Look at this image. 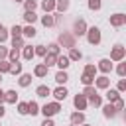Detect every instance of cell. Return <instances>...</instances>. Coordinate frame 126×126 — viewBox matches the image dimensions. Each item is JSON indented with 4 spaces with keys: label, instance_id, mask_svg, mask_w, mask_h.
I'll use <instances>...</instances> for the list:
<instances>
[{
    "label": "cell",
    "instance_id": "cell-1",
    "mask_svg": "<svg viewBox=\"0 0 126 126\" xmlns=\"http://www.w3.org/2000/svg\"><path fill=\"white\" fill-rule=\"evenodd\" d=\"M59 110H61V106H59V102L55 100V102H49V104H43L39 112H43V116H45V118H51V116H55V114H57Z\"/></svg>",
    "mask_w": 126,
    "mask_h": 126
},
{
    "label": "cell",
    "instance_id": "cell-2",
    "mask_svg": "<svg viewBox=\"0 0 126 126\" xmlns=\"http://www.w3.org/2000/svg\"><path fill=\"white\" fill-rule=\"evenodd\" d=\"M85 35H87V39H89L91 45H98L100 43V30L98 28H94V26L93 28H87V33Z\"/></svg>",
    "mask_w": 126,
    "mask_h": 126
},
{
    "label": "cell",
    "instance_id": "cell-3",
    "mask_svg": "<svg viewBox=\"0 0 126 126\" xmlns=\"http://www.w3.org/2000/svg\"><path fill=\"white\" fill-rule=\"evenodd\" d=\"M124 55H126V47L116 45V47L110 51V61H122V59H124Z\"/></svg>",
    "mask_w": 126,
    "mask_h": 126
},
{
    "label": "cell",
    "instance_id": "cell-4",
    "mask_svg": "<svg viewBox=\"0 0 126 126\" xmlns=\"http://www.w3.org/2000/svg\"><path fill=\"white\" fill-rule=\"evenodd\" d=\"M126 24V16L124 14H112L110 16V26L112 28H122Z\"/></svg>",
    "mask_w": 126,
    "mask_h": 126
},
{
    "label": "cell",
    "instance_id": "cell-5",
    "mask_svg": "<svg viewBox=\"0 0 126 126\" xmlns=\"http://www.w3.org/2000/svg\"><path fill=\"white\" fill-rule=\"evenodd\" d=\"M110 87V79L106 75H100L94 79V89H108Z\"/></svg>",
    "mask_w": 126,
    "mask_h": 126
},
{
    "label": "cell",
    "instance_id": "cell-6",
    "mask_svg": "<svg viewBox=\"0 0 126 126\" xmlns=\"http://www.w3.org/2000/svg\"><path fill=\"white\" fill-rule=\"evenodd\" d=\"M73 104H75L77 110H85V108H87V96H85V94H75Z\"/></svg>",
    "mask_w": 126,
    "mask_h": 126
},
{
    "label": "cell",
    "instance_id": "cell-7",
    "mask_svg": "<svg viewBox=\"0 0 126 126\" xmlns=\"http://www.w3.org/2000/svg\"><path fill=\"white\" fill-rule=\"evenodd\" d=\"M75 35H85L87 33V24H85V20L83 18H79L77 22H75V32H73Z\"/></svg>",
    "mask_w": 126,
    "mask_h": 126
},
{
    "label": "cell",
    "instance_id": "cell-8",
    "mask_svg": "<svg viewBox=\"0 0 126 126\" xmlns=\"http://www.w3.org/2000/svg\"><path fill=\"white\" fill-rule=\"evenodd\" d=\"M59 41H61L65 47H69V49L75 47V37H73L71 33H61V35H59Z\"/></svg>",
    "mask_w": 126,
    "mask_h": 126
},
{
    "label": "cell",
    "instance_id": "cell-9",
    "mask_svg": "<svg viewBox=\"0 0 126 126\" xmlns=\"http://www.w3.org/2000/svg\"><path fill=\"white\" fill-rule=\"evenodd\" d=\"M55 65L59 67V71H65V69L71 65V61H69V57H67V55H57V61H55Z\"/></svg>",
    "mask_w": 126,
    "mask_h": 126
},
{
    "label": "cell",
    "instance_id": "cell-10",
    "mask_svg": "<svg viewBox=\"0 0 126 126\" xmlns=\"http://www.w3.org/2000/svg\"><path fill=\"white\" fill-rule=\"evenodd\" d=\"M96 69H98V71H102L104 75H106V73H110V71H112V63H110V59H100V61H98V65H96Z\"/></svg>",
    "mask_w": 126,
    "mask_h": 126
},
{
    "label": "cell",
    "instance_id": "cell-11",
    "mask_svg": "<svg viewBox=\"0 0 126 126\" xmlns=\"http://www.w3.org/2000/svg\"><path fill=\"white\" fill-rule=\"evenodd\" d=\"M71 124H73V126H81V124H85V114L79 112V110L73 112V114H71Z\"/></svg>",
    "mask_w": 126,
    "mask_h": 126
},
{
    "label": "cell",
    "instance_id": "cell-12",
    "mask_svg": "<svg viewBox=\"0 0 126 126\" xmlns=\"http://www.w3.org/2000/svg\"><path fill=\"white\" fill-rule=\"evenodd\" d=\"M69 93H67V89L65 87H57L55 91H53V96H55V100L59 102V100H65V96H67Z\"/></svg>",
    "mask_w": 126,
    "mask_h": 126
},
{
    "label": "cell",
    "instance_id": "cell-13",
    "mask_svg": "<svg viewBox=\"0 0 126 126\" xmlns=\"http://www.w3.org/2000/svg\"><path fill=\"white\" fill-rule=\"evenodd\" d=\"M16 100H18V93L12 89V91H6L4 93V102H10V104H16Z\"/></svg>",
    "mask_w": 126,
    "mask_h": 126
},
{
    "label": "cell",
    "instance_id": "cell-14",
    "mask_svg": "<svg viewBox=\"0 0 126 126\" xmlns=\"http://www.w3.org/2000/svg\"><path fill=\"white\" fill-rule=\"evenodd\" d=\"M102 114H104V118H114V116H116V110H114L112 102H108V104L102 106Z\"/></svg>",
    "mask_w": 126,
    "mask_h": 126
},
{
    "label": "cell",
    "instance_id": "cell-15",
    "mask_svg": "<svg viewBox=\"0 0 126 126\" xmlns=\"http://www.w3.org/2000/svg\"><path fill=\"white\" fill-rule=\"evenodd\" d=\"M55 61H57V55H55V53H49V51H47V53H45V57H43V65H45V67L49 69L51 65H55Z\"/></svg>",
    "mask_w": 126,
    "mask_h": 126
},
{
    "label": "cell",
    "instance_id": "cell-16",
    "mask_svg": "<svg viewBox=\"0 0 126 126\" xmlns=\"http://www.w3.org/2000/svg\"><path fill=\"white\" fill-rule=\"evenodd\" d=\"M47 67L43 65V63H39V65H35V69H33V75L35 77H47Z\"/></svg>",
    "mask_w": 126,
    "mask_h": 126
},
{
    "label": "cell",
    "instance_id": "cell-17",
    "mask_svg": "<svg viewBox=\"0 0 126 126\" xmlns=\"http://www.w3.org/2000/svg\"><path fill=\"white\" fill-rule=\"evenodd\" d=\"M35 94H37V96H41V98H45L47 94H51V89H49L47 85H39V87L35 89Z\"/></svg>",
    "mask_w": 126,
    "mask_h": 126
},
{
    "label": "cell",
    "instance_id": "cell-18",
    "mask_svg": "<svg viewBox=\"0 0 126 126\" xmlns=\"http://www.w3.org/2000/svg\"><path fill=\"white\" fill-rule=\"evenodd\" d=\"M55 10L61 14V12H67L69 10V0H55Z\"/></svg>",
    "mask_w": 126,
    "mask_h": 126
},
{
    "label": "cell",
    "instance_id": "cell-19",
    "mask_svg": "<svg viewBox=\"0 0 126 126\" xmlns=\"http://www.w3.org/2000/svg\"><path fill=\"white\" fill-rule=\"evenodd\" d=\"M41 24H43L45 28H51V26H55V16H51V14H45V16H41Z\"/></svg>",
    "mask_w": 126,
    "mask_h": 126
},
{
    "label": "cell",
    "instance_id": "cell-20",
    "mask_svg": "<svg viewBox=\"0 0 126 126\" xmlns=\"http://www.w3.org/2000/svg\"><path fill=\"white\" fill-rule=\"evenodd\" d=\"M67 57H69V61H79V59L83 57V53H81V51H79L77 47H71V49H69V55H67Z\"/></svg>",
    "mask_w": 126,
    "mask_h": 126
},
{
    "label": "cell",
    "instance_id": "cell-21",
    "mask_svg": "<svg viewBox=\"0 0 126 126\" xmlns=\"http://www.w3.org/2000/svg\"><path fill=\"white\" fill-rule=\"evenodd\" d=\"M87 104H91V106H102V98H100V94H93V96H89V98H87Z\"/></svg>",
    "mask_w": 126,
    "mask_h": 126
},
{
    "label": "cell",
    "instance_id": "cell-22",
    "mask_svg": "<svg viewBox=\"0 0 126 126\" xmlns=\"http://www.w3.org/2000/svg\"><path fill=\"white\" fill-rule=\"evenodd\" d=\"M24 20H26L28 26H33V24L37 22V16H35V12H26V14H24Z\"/></svg>",
    "mask_w": 126,
    "mask_h": 126
},
{
    "label": "cell",
    "instance_id": "cell-23",
    "mask_svg": "<svg viewBox=\"0 0 126 126\" xmlns=\"http://www.w3.org/2000/svg\"><path fill=\"white\" fill-rule=\"evenodd\" d=\"M22 37H35V28H33V26L22 28Z\"/></svg>",
    "mask_w": 126,
    "mask_h": 126
},
{
    "label": "cell",
    "instance_id": "cell-24",
    "mask_svg": "<svg viewBox=\"0 0 126 126\" xmlns=\"http://www.w3.org/2000/svg\"><path fill=\"white\" fill-rule=\"evenodd\" d=\"M22 57H24L26 61H30V59H33V47H32V45H24V51H22Z\"/></svg>",
    "mask_w": 126,
    "mask_h": 126
},
{
    "label": "cell",
    "instance_id": "cell-25",
    "mask_svg": "<svg viewBox=\"0 0 126 126\" xmlns=\"http://www.w3.org/2000/svg\"><path fill=\"white\" fill-rule=\"evenodd\" d=\"M18 83H20V87H28V85L32 83V75H30V73H22L20 79H18Z\"/></svg>",
    "mask_w": 126,
    "mask_h": 126
},
{
    "label": "cell",
    "instance_id": "cell-26",
    "mask_svg": "<svg viewBox=\"0 0 126 126\" xmlns=\"http://www.w3.org/2000/svg\"><path fill=\"white\" fill-rule=\"evenodd\" d=\"M41 8L45 10V14L53 12V10H55V0H43V2H41Z\"/></svg>",
    "mask_w": 126,
    "mask_h": 126
},
{
    "label": "cell",
    "instance_id": "cell-27",
    "mask_svg": "<svg viewBox=\"0 0 126 126\" xmlns=\"http://www.w3.org/2000/svg\"><path fill=\"white\" fill-rule=\"evenodd\" d=\"M10 63H16L18 59H20V49H10L8 51V57H6Z\"/></svg>",
    "mask_w": 126,
    "mask_h": 126
},
{
    "label": "cell",
    "instance_id": "cell-28",
    "mask_svg": "<svg viewBox=\"0 0 126 126\" xmlns=\"http://www.w3.org/2000/svg\"><path fill=\"white\" fill-rule=\"evenodd\" d=\"M106 98H108V102H114L116 98H120V93L116 89H108L106 91Z\"/></svg>",
    "mask_w": 126,
    "mask_h": 126
},
{
    "label": "cell",
    "instance_id": "cell-29",
    "mask_svg": "<svg viewBox=\"0 0 126 126\" xmlns=\"http://www.w3.org/2000/svg\"><path fill=\"white\" fill-rule=\"evenodd\" d=\"M37 112H39V104H37L35 100H30V102H28V114L33 116V114H37Z\"/></svg>",
    "mask_w": 126,
    "mask_h": 126
},
{
    "label": "cell",
    "instance_id": "cell-30",
    "mask_svg": "<svg viewBox=\"0 0 126 126\" xmlns=\"http://www.w3.org/2000/svg\"><path fill=\"white\" fill-rule=\"evenodd\" d=\"M55 81H57L59 85H63V83H67V81H69V77H67V73H65V71H57V73H55Z\"/></svg>",
    "mask_w": 126,
    "mask_h": 126
},
{
    "label": "cell",
    "instance_id": "cell-31",
    "mask_svg": "<svg viewBox=\"0 0 126 126\" xmlns=\"http://www.w3.org/2000/svg\"><path fill=\"white\" fill-rule=\"evenodd\" d=\"M83 73L89 75V77H94V75H96V65H93V63L85 65V71H83Z\"/></svg>",
    "mask_w": 126,
    "mask_h": 126
},
{
    "label": "cell",
    "instance_id": "cell-32",
    "mask_svg": "<svg viewBox=\"0 0 126 126\" xmlns=\"http://www.w3.org/2000/svg\"><path fill=\"white\" fill-rule=\"evenodd\" d=\"M10 67H12V63H10L8 59H2V61H0V75H2V73H10Z\"/></svg>",
    "mask_w": 126,
    "mask_h": 126
},
{
    "label": "cell",
    "instance_id": "cell-33",
    "mask_svg": "<svg viewBox=\"0 0 126 126\" xmlns=\"http://www.w3.org/2000/svg\"><path fill=\"white\" fill-rule=\"evenodd\" d=\"M24 47V37H12V49H22Z\"/></svg>",
    "mask_w": 126,
    "mask_h": 126
},
{
    "label": "cell",
    "instance_id": "cell-34",
    "mask_svg": "<svg viewBox=\"0 0 126 126\" xmlns=\"http://www.w3.org/2000/svg\"><path fill=\"white\" fill-rule=\"evenodd\" d=\"M45 53H47V47H45V45H35V47H33V55L45 57Z\"/></svg>",
    "mask_w": 126,
    "mask_h": 126
},
{
    "label": "cell",
    "instance_id": "cell-35",
    "mask_svg": "<svg viewBox=\"0 0 126 126\" xmlns=\"http://www.w3.org/2000/svg\"><path fill=\"white\" fill-rule=\"evenodd\" d=\"M35 6H37L35 0H24V8H26V12H33Z\"/></svg>",
    "mask_w": 126,
    "mask_h": 126
},
{
    "label": "cell",
    "instance_id": "cell-36",
    "mask_svg": "<svg viewBox=\"0 0 126 126\" xmlns=\"http://www.w3.org/2000/svg\"><path fill=\"white\" fill-rule=\"evenodd\" d=\"M10 73L12 75H22V63H12V67H10Z\"/></svg>",
    "mask_w": 126,
    "mask_h": 126
},
{
    "label": "cell",
    "instance_id": "cell-37",
    "mask_svg": "<svg viewBox=\"0 0 126 126\" xmlns=\"http://www.w3.org/2000/svg\"><path fill=\"white\" fill-rule=\"evenodd\" d=\"M81 94H85V96L89 98V96H93V94H96V89H94L93 85H89V87H85V89H83V93H81Z\"/></svg>",
    "mask_w": 126,
    "mask_h": 126
},
{
    "label": "cell",
    "instance_id": "cell-38",
    "mask_svg": "<svg viewBox=\"0 0 126 126\" xmlns=\"http://www.w3.org/2000/svg\"><path fill=\"white\" fill-rule=\"evenodd\" d=\"M10 33H12V37H22V28L14 24V26L10 28Z\"/></svg>",
    "mask_w": 126,
    "mask_h": 126
},
{
    "label": "cell",
    "instance_id": "cell-39",
    "mask_svg": "<svg viewBox=\"0 0 126 126\" xmlns=\"http://www.w3.org/2000/svg\"><path fill=\"white\" fill-rule=\"evenodd\" d=\"M81 83H83L85 87H89V85H93V83H94V77H89V75H85V73H83V75H81Z\"/></svg>",
    "mask_w": 126,
    "mask_h": 126
},
{
    "label": "cell",
    "instance_id": "cell-40",
    "mask_svg": "<svg viewBox=\"0 0 126 126\" xmlns=\"http://www.w3.org/2000/svg\"><path fill=\"white\" fill-rule=\"evenodd\" d=\"M112 106H114V110L118 112V110H122V108H124V100H122V98H116V100L112 102Z\"/></svg>",
    "mask_w": 126,
    "mask_h": 126
},
{
    "label": "cell",
    "instance_id": "cell-41",
    "mask_svg": "<svg viewBox=\"0 0 126 126\" xmlns=\"http://www.w3.org/2000/svg\"><path fill=\"white\" fill-rule=\"evenodd\" d=\"M116 73H118V75L124 79V75H126V63H120V65L116 67Z\"/></svg>",
    "mask_w": 126,
    "mask_h": 126
},
{
    "label": "cell",
    "instance_id": "cell-42",
    "mask_svg": "<svg viewBox=\"0 0 126 126\" xmlns=\"http://www.w3.org/2000/svg\"><path fill=\"white\" fill-rule=\"evenodd\" d=\"M18 112L20 114H28V102H18Z\"/></svg>",
    "mask_w": 126,
    "mask_h": 126
},
{
    "label": "cell",
    "instance_id": "cell-43",
    "mask_svg": "<svg viewBox=\"0 0 126 126\" xmlns=\"http://www.w3.org/2000/svg\"><path fill=\"white\" fill-rule=\"evenodd\" d=\"M6 39H8V30L2 26V28H0V43H4Z\"/></svg>",
    "mask_w": 126,
    "mask_h": 126
},
{
    "label": "cell",
    "instance_id": "cell-44",
    "mask_svg": "<svg viewBox=\"0 0 126 126\" xmlns=\"http://www.w3.org/2000/svg\"><path fill=\"white\" fill-rule=\"evenodd\" d=\"M89 8L91 10H100V0H89Z\"/></svg>",
    "mask_w": 126,
    "mask_h": 126
},
{
    "label": "cell",
    "instance_id": "cell-45",
    "mask_svg": "<svg viewBox=\"0 0 126 126\" xmlns=\"http://www.w3.org/2000/svg\"><path fill=\"white\" fill-rule=\"evenodd\" d=\"M47 51H49V53H55V55H61V53H59V43H51Z\"/></svg>",
    "mask_w": 126,
    "mask_h": 126
},
{
    "label": "cell",
    "instance_id": "cell-46",
    "mask_svg": "<svg viewBox=\"0 0 126 126\" xmlns=\"http://www.w3.org/2000/svg\"><path fill=\"white\" fill-rule=\"evenodd\" d=\"M8 51H10V49H8V47H4V45H2V43H0V61H2V59H6V57H8Z\"/></svg>",
    "mask_w": 126,
    "mask_h": 126
},
{
    "label": "cell",
    "instance_id": "cell-47",
    "mask_svg": "<svg viewBox=\"0 0 126 126\" xmlns=\"http://www.w3.org/2000/svg\"><path fill=\"white\" fill-rule=\"evenodd\" d=\"M116 91H118V93H124V91H126V81H124V79L118 81V89H116Z\"/></svg>",
    "mask_w": 126,
    "mask_h": 126
},
{
    "label": "cell",
    "instance_id": "cell-48",
    "mask_svg": "<svg viewBox=\"0 0 126 126\" xmlns=\"http://www.w3.org/2000/svg\"><path fill=\"white\" fill-rule=\"evenodd\" d=\"M41 126H55V124H53V120H51V118H45V120L41 122Z\"/></svg>",
    "mask_w": 126,
    "mask_h": 126
},
{
    "label": "cell",
    "instance_id": "cell-49",
    "mask_svg": "<svg viewBox=\"0 0 126 126\" xmlns=\"http://www.w3.org/2000/svg\"><path fill=\"white\" fill-rule=\"evenodd\" d=\"M4 114H6V108H4V106H2V104H0V118H2V116H4Z\"/></svg>",
    "mask_w": 126,
    "mask_h": 126
},
{
    "label": "cell",
    "instance_id": "cell-50",
    "mask_svg": "<svg viewBox=\"0 0 126 126\" xmlns=\"http://www.w3.org/2000/svg\"><path fill=\"white\" fill-rule=\"evenodd\" d=\"M2 102H4V91L0 89V104H2Z\"/></svg>",
    "mask_w": 126,
    "mask_h": 126
},
{
    "label": "cell",
    "instance_id": "cell-51",
    "mask_svg": "<svg viewBox=\"0 0 126 126\" xmlns=\"http://www.w3.org/2000/svg\"><path fill=\"white\" fill-rule=\"evenodd\" d=\"M14 2H24V0H14Z\"/></svg>",
    "mask_w": 126,
    "mask_h": 126
},
{
    "label": "cell",
    "instance_id": "cell-52",
    "mask_svg": "<svg viewBox=\"0 0 126 126\" xmlns=\"http://www.w3.org/2000/svg\"><path fill=\"white\" fill-rule=\"evenodd\" d=\"M81 126H91V124H81Z\"/></svg>",
    "mask_w": 126,
    "mask_h": 126
},
{
    "label": "cell",
    "instance_id": "cell-53",
    "mask_svg": "<svg viewBox=\"0 0 126 126\" xmlns=\"http://www.w3.org/2000/svg\"><path fill=\"white\" fill-rule=\"evenodd\" d=\"M0 81H2V75H0Z\"/></svg>",
    "mask_w": 126,
    "mask_h": 126
},
{
    "label": "cell",
    "instance_id": "cell-54",
    "mask_svg": "<svg viewBox=\"0 0 126 126\" xmlns=\"http://www.w3.org/2000/svg\"><path fill=\"white\" fill-rule=\"evenodd\" d=\"M0 28H2V24H0Z\"/></svg>",
    "mask_w": 126,
    "mask_h": 126
}]
</instances>
